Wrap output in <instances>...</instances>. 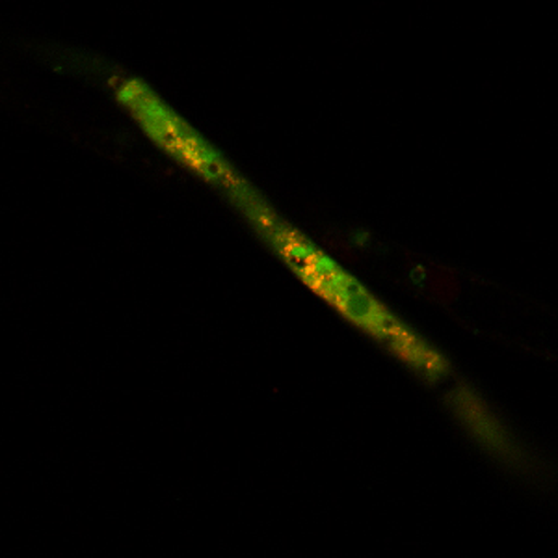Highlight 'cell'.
<instances>
[{"mask_svg":"<svg viewBox=\"0 0 558 558\" xmlns=\"http://www.w3.org/2000/svg\"><path fill=\"white\" fill-rule=\"evenodd\" d=\"M460 412H462L463 417L470 421L473 430L481 432L484 441H488L492 447L499 449L502 457L510 454L512 445L508 444V439L505 438V432H502V428H499V425L495 426L489 421V413L471 395L460 399Z\"/></svg>","mask_w":558,"mask_h":558,"instance_id":"obj_3","label":"cell"},{"mask_svg":"<svg viewBox=\"0 0 558 558\" xmlns=\"http://www.w3.org/2000/svg\"><path fill=\"white\" fill-rule=\"evenodd\" d=\"M242 207L254 218L263 235L272 242L287 265L313 291L336 305L352 323L386 344L387 349L417 368L426 376L444 375L447 362L432 344L423 341L407 324L400 323L393 313L376 300L365 287L350 276L336 260L320 252L300 231L283 222L267 205L247 191L239 196Z\"/></svg>","mask_w":558,"mask_h":558,"instance_id":"obj_1","label":"cell"},{"mask_svg":"<svg viewBox=\"0 0 558 558\" xmlns=\"http://www.w3.org/2000/svg\"><path fill=\"white\" fill-rule=\"evenodd\" d=\"M110 86L116 96L133 112L147 134L172 153L175 159L192 168L202 178L222 184L228 191L242 196L247 186L222 155L209 146L186 121L173 112L144 81L116 71L110 75Z\"/></svg>","mask_w":558,"mask_h":558,"instance_id":"obj_2","label":"cell"}]
</instances>
